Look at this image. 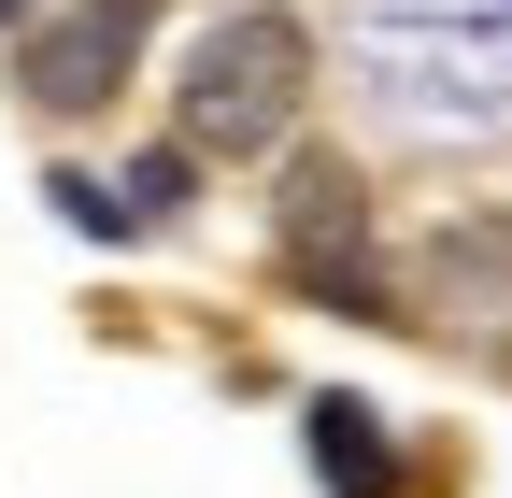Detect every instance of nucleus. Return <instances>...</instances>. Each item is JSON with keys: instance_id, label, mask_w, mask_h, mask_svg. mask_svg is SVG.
<instances>
[{"instance_id": "f257e3e1", "label": "nucleus", "mask_w": 512, "mask_h": 498, "mask_svg": "<svg viewBox=\"0 0 512 498\" xmlns=\"http://www.w3.org/2000/svg\"><path fill=\"white\" fill-rule=\"evenodd\" d=\"M299 100H313V29L285 15V0H242V15H214L200 43H185V86H171V114H185V157H271L285 129H299Z\"/></svg>"}, {"instance_id": "f03ea898", "label": "nucleus", "mask_w": 512, "mask_h": 498, "mask_svg": "<svg viewBox=\"0 0 512 498\" xmlns=\"http://www.w3.org/2000/svg\"><path fill=\"white\" fill-rule=\"evenodd\" d=\"M271 242H285L299 299H328V314H356V328H413L399 285L370 271V185H356L342 157H285V185H271Z\"/></svg>"}, {"instance_id": "7ed1b4c3", "label": "nucleus", "mask_w": 512, "mask_h": 498, "mask_svg": "<svg viewBox=\"0 0 512 498\" xmlns=\"http://www.w3.org/2000/svg\"><path fill=\"white\" fill-rule=\"evenodd\" d=\"M157 29H171V0H72V15H43V29H29V100H43V114L128 100Z\"/></svg>"}, {"instance_id": "20e7f679", "label": "nucleus", "mask_w": 512, "mask_h": 498, "mask_svg": "<svg viewBox=\"0 0 512 498\" xmlns=\"http://www.w3.org/2000/svg\"><path fill=\"white\" fill-rule=\"evenodd\" d=\"M399 314H427V328H456V342L512 356V214H441V228L413 242Z\"/></svg>"}, {"instance_id": "39448f33", "label": "nucleus", "mask_w": 512, "mask_h": 498, "mask_svg": "<svg viewBox=\"0 0 512 498\" xmlns=\"http://www.w3.org/2000/svg\"><path fill=\"white\" fill-rule=\"evenodd\" d=\"M299 442H313V484L328 498H399V456H384V413L370 399H313Z\"/></svg>"}, {"instance_id": "423d86ee", "label": "nucleus", "mask_w": 512, "mask_h": 498, "mask_svg": "<svg viewBox=\"0 0 512 498\" xmlns=\"http://www.w3.org/2000/svg\"><path fill=\"white\" fill-rule=\"evenodd\" d=\"M114 200H128V228H171L185 200H200V157H185V143H157L143 171H128V185H114Z\"/></svg>"}, {"instance_id": "0eeeda50", "label": "nucleus", "mask_w": 512, "mask_h": 498, "mask_svg": "<svg viewBox=\"0 0 512 498\" xmlns=\"http://www.w3.org/2000/svg\"><path fill=\"white\" fill-rule=\"evenodd\" d=\"M15 15H29V0H0V29H15Z\"/></svg>"}]
</instances>
